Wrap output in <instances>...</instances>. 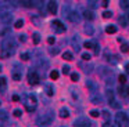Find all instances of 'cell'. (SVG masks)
I'll list each match as a JSON object with an SVG mask.
<instances>
[{"label": "cell", "instance_id": "obj_45", "mask_svg": "<svg viewBox=\"0 0 129 127\" xmlns=\"http://www.w3.org/2000/svg\"><path fill=\"white\" fill-rule=\"evenodd\" d=\"M54 41H56V37H54V36H50V37L47 39V43L49 44H54Z\"/></svg>", "mask_w": 129, "mask_h": 127}, {"label": "cell", "instance_id": "obj_39", "mask_svg": "<svg viewBox=\"0 0 129 127\" xmlns=\"http://www.w3.org/2000/svg\"><path fill=\"white\" fill-rule=\"evenodd\" d=\"M82 59H83V61H89L90 59V54H89V52H83V54H82Z\"/></svg>", "mask_w": 129, "mask_h": 127}, {"label": "cell", "instance_id": "obj_28", "mask_svg": "<svg viewBox=\"0 0 129 127\" xmlns=\"http://www.w3.org/2000/svg\"><path fill=\"white\" fill-rule=\"evenodd\" d=\"M118 82L123 86L126 83V76H125V75H119V76H118Z\"/></svg>", "mask_w": 129, "mask_h": 127}, {"label": "cell", "instance_id": "obj_34", "mask_svg": "<svg viewBox=\"0 0 129 127\" xmlns=\"http://www.w3.org/2000/svg\"><path fill=\"white\" fill-rule=\"evenodd\" d=\"M17 29H20V28H22L24 26V21L22 19H18V21H15V25H14Z\"/></svg>", "mask_w": 129, "mask_h": 127}, {"label": "cell", "instance_id": "obj_17", "mask_svg": "<svg viewBox=\"0 0 129 127\" xmlns=\"http://www.w3.org/2000/svg\"><path fill=\"white\" fill-rule=\"evenodd\" d=\"M6 120H9V113L6 110L0 109V121H6Z\"/></svg>", "mask_w": 129, "mask_h": 127}, {"label": "cell", "instance_id": "obj_16", "mask_svg": "<svg viewBox=\"0 0 129 127\" xmlns=\"http://www.w3.org/2000/svg\"><path fill=\"white\" fill-rule=\"evenodd\" d=\"M83 17L86 19H89V21H92V19L94 18V14H93L92 10H83Z\"/></svg>", "mask_w": 129, "mask_h": 127}, {"label": "cell", "instance_id": "obj_13", "mask_svg": "<svg viewBox=\"0 0 129 127\" xmlns=\"http://www.w3.org/2000/svg\"><path fill=\"white\" fill-rule=\"evenodd\" d=\"M47 10L50 14H56L57 13V3L56 2H49L47 3Z\"/></svg>", "mask_w": 129, "mask_h": 127}, {"label": "cell", "instance_id": "obj_43", "mask_svg": "<svg viewBox=\"0 0 129 127\" xmlns=\"http://www.w3.org/2000/svg\"><path fill=\"white\" fill-rule=\"evenodd\" d=\"M21 115H22V110H21V109H15L14 110V116H15V117H20Z\"/></svg>", "mask_w": 129, "mask_h": 127}, {"label": "cell", "instance_id": "obj_44", "mask_svg": "<svg viewBox=\"0 0 129 127\" xmlns=\"http://www.w3.org/2000/svg\"><path fill=\"white\" fill-rule=\"evenodd\" d=\"M93 48H94V54H96V55H99V52H100V46H99V44L96 43V46L93 47Z\"/></svg>", "mask_w": 129, "mask_h": 127}, {"label": "cell", "instance_id": "obj_23", "mask_svg": "<svg viewBox=\"0 0 129 127\" xmlns=\"http://www.w3.org/2000/svg\"><path fill=\"white\" fill-rule=\"evenodd\" d=\"M85 32H86L89 36H92V35H93V32H94V29H93L92 25H86V26H85Z\"/></svg>", "mask_w": 129, "mask_h": 127}, {"label": "cell", "instance_id": "obj_4", "mask_svg": "<svg viewBox=\"0 0 129 127\" xmlns=\"http://www.w3.org/2000/svg\"><path fill=\"white\" fill-rule=\"evenodd\" d=\"M115 121H117V124L119 127H121V124L125 126V127L129 126V117L125 112H118L117 115H115Z\"/></svg>", "mask_w": 129, "mask_h": 127}, {"label": "cell", "instance_id": "obj_37", "mask_svg": "<svg viewBox=\"0 0 129 127\" xmlns=\"http://www.w3.org/2000/svg\"><path fill=\"white\" fill-rule=\"evenodd\" d=\"M90 116H92V117H99V116H100V112L93 109V110H90Z\"/></svg>", "mask_w": 129, "mask_h": 127}, {"label": "cell", "instance_id": "obj_1", "mask_svg": "<svg viewBox=\"0 0 129 127\" xmlns=\"http://www.w3.org/2000/svg\"><path fill=\"white\" fill-rule=\"evenodd\" d=\"M15 47H17V43H15L14 39H13L11 36H10V37H6L3 41H2L0 57L2 58H10L15 52Z\"/></svg>", "mask_w": 129, "mask_h": 127}, {"label": "cell", "instance_id": "obj_27", "mask_svg": "<svg viewBox=\"0 0 129 127\" xmlns=\"http://www.w3.org/2000/svg\"><path fill=\"white\" fill-rule=\"evenodd\" d=\"M83 46L86 47V48H93V47L96 46V41H85Z\"/></svg>", "mask_w": 129, "mask_h": 127}, {"label": "cell", "instance_id": "obj_21", "mask_svg": "<svg viewBox=\"0 0 129 127\" xmlns=\"http://www.w3.org/2000/svg\"><path fill=\"white\" fill-rule=\"evenodd\" d=\"M62 58L67 59V61H72L74 59V55H72V52H71V51H65L64 54H62Z\"/></svg>", "mask_w": 129, "mask_h": 127}, {"label": "cell", "instance_id": "obj_22", "mask_svg": "<svg viewBox=\"0 0 129 127\" xmlns=\"http://www.w3.org/2000/svg\"><path fill=\"white\" fill-rule=\"evenodd\" d=\"M106 32L107 33H111V35H112V33L117 32V26H114V25H108V26L106 28Z\"/></svg>", "mask_w": 129, "mask_h": 127}, {"label": "cell", "instance_id": "obj_9", "mask_svg": "<svg viewBox=\"0 0 129 127\" xmlns=\"http://www.w3.org/2000/svg\"><path fill=\"white\" fill-rule=\"evenodd\" d=\"M90 124L92 123L85 117H81V119H78V120L75 121V127H90Z\"/></svg>", "mask_w": 129, "mask_h": 127}, {"label": "cell", "instance_id": "obj_6", "mask_svg": "<svg viewBox=\"0 0 129 127\" xmlns=\"http://www.w3.org/2000/svg\"><path fill=\"white\" fill-rule=\"evenodd\" d=\"M39 80H40V77H39V75H38V72L36 71H29V73H28V82H29V84H32V86H35V84H38L39 83Z\"/></svg>", "mask_w": 129, "mask_h": 127}, {"label": "cell", "instance_id": "obj_41", "mask_svg": "<svg viewBox=\"0 0 129 127\" xmlns=\"http://www.w3.org/2000/svg\"><path fill=\"white\" fill-rule=\"evenodd\" d=\"M103 17H104V18H111V17H112V13H111V11H104V13H103Z\"/></svg>", "mask_w": 129, "mask_h": 127}, {"label": "cell", "instance_id": "obj_18", "mask_svg": "<svg viewBox=\"0 0 129 127\" xmlns=\"http://www.w3.org/2000/svg\"><path fill=\"white\" fill-rule=\"evenodd\" d=\"M9 26H7V25H0V35L2 36H4V35H7V33H9Z\"/></svg>", "mask_w": 129, "mask_h": 127}, {"label": "cell", "instance_id": "obj_5", "mask_svg": "<svg viewBox=\"0 0 129 127\" xmlns=\"http://www.w3.org/2000/svg\"><path fill=\"white\" fill-rule=\"evenodd\" d=\"M64 15H67V18L70 19L71 22H79L81 21V15H79L76 11H70L68 8L67 10L64 8Z\"/></svg>", "mask_w": 129, "mask_h": 127}, {"label": "cell", "instance_id": "obj_7", "mask_svg": "<svg viewBox=\"0 0 129 127\" xmlns=\"http://www.w3.org/2000/svg\"><path fill=\"white\" fill-rule=\"evenodd\" d=\"M11 76H13V80H15V82L21 80V77H22V68H18L17 65H14V69H13V72H11Z\"/></svg>", "mask_w": 129, "mask_h": 127}, {"label": "cell", "instance_id": "obj_20", "mask_svg": "<svg viewBox=\"0 0 129 127\" xmlns=\"http://www.w3.org/2000/svg\"><path fill=\"white\" fill-rule=\"evenodd\" d=\"M7 87V79L4 76L0 77V90H4Z\"/></svg>", "mask_w": 129, "mask_h": 127}, {"label": "cell", "instance_id": "obj_3", "mask_svg": "<svg viewBox=\"0 0 129 127\" xmlns=\"http://www.w3.org/2000/svg\"><path fill=\"white\" fill-rule=\"evenodd\" d=\"M24 105H25V109L28 110V112H34V110L36 109V97L32 95V94H28L26 98H25Z\"/></svg>", "mask_w": 129, "mask_h": 127}, {"label": "cell", "instance_id": "obj_19", "mask_svg": "<svg viewBox=\"0 0 129 127\" xmlns=\"http://www.w3.org/2000/svg\"><path fill=\"white\" fill-rule=\"evenodd\" d=\"M60 116H61V117H68V116H70V110L62 106L61 109H60Z\"/></svg>", "mask_w": 129, "mask_h": 127}, {"label": "cell", "instance_id": "obj_29", "mask_svg": "<svg viewBox=\"0 0 129 127\" xmlns=\"http://www.w3.org/2000/svg\"><path fill=\"white\" fill-rule=\"evenodd\" d=\"M29 58H31V54H29V52H22V54H21V59L22 61H28Z\"/></svg>", "mask_w": 129, "mask_h": 127}, {"label": "cell", "instance_id": "obj_53", "mask_svg": "<svg viewBox=\"0 0 129 127\" xmlns=\"http://www.w3.org/2000/svg\"><path fill=\"white\" fill-rule=\"evenodd\" d=\"M111 127H119V126H118V124L115 123V124H111Z\"/></svg>", "mask_w": 129, "mask_h": 127}, {"label": "cell", "instance_id": "obj_33", "mask_svg": "<svg viewBox=\"0 0 129 127\" xmlns=\"http://www.w3.org/2000/svg\"><path fill=\"white\" fill-rule=\"evenodd\" d=\"M39 41H40V35L39 33H34V43L39 44Z\"/></svg>", "mask_w": 129, "mask_h": 127}, {"label": "cell", "instance_id": "obj_26", "mask_svg": "<svg viewBox=\"0 0 129 127\" xmlns=\"http://www.w3.org/2000/svg\"><path fill=\"white\" fill-rule=\"evenodd\" d=\"M107 98H108V101H114V91L112 90H107Z\"/></svg>", "mask_w": 129, "mask_h": 127}, {"label": "cell", "instance_id": "obj_51", "mask_svg": "<svg viewBox=\"0 0 129 127\" xmlns=\"http://www.w3.org/2000/svg\"><path fill=\"white\" fill-rule=\"evenodd\" d=\"M103 127H111V123H108V121H106V123L103 124Z\"/></svg>", "mask_w": 129, "mask_h": 127}, {"label": "cell", "instance_id": "obj_25", "mask_svg": "<svg viewBox=\"0 0 129 127\" xmlns=\"http://www.w3.org/2000/svg\"><path fill=\"white\" fill-rule=\"evenodd\" d=\"M119 6L122 8H125V10H128L129 8V0H121L119 2Z\"/></svg>", "mask_w": 129, "mask_h": 127}, {"label": "cell", "instance_id": "obj_36", "mask_svg": "<svg viewBox=\"0 0 129 127\" xmlns=\"http://www.w3.org/2000/svg\"><path fill=\"white\" fill-rule=\"evenodd\" d=\"M110 105H111L112 108H115V109H118V108H121V104H119V102H117L115 99H114V101H111V102H110Z\"/></svg>", "mask_w": 129, "mask_h": 127}, {"label": "cell", "instance_id": "obj_38", "mask_svg": "<svg viewBox=\"0 0 129 127\" xmlns=\"http://www.w3.org/2000/svg\"><path fill=\"white\" fill-rule=\"evenodd\" d=\"M78 79H79L78 73H71V80H72V82H78Z\"/></svg>", "mask_w": 129, "mask_h": 127}, {"label": "cell", "instance_id": "obj_14", "mask_svg": "<svg viewBox=\"0 0 129 127\" xmlns=\"http://www.w3.org/2000/svg\"><path fill=\"white\" fill-rule=\"evenodd\" d=\"M45 91H46V94H47L49 97H53L54 95V86L50 84V83L45 84Z\"/></svg>", "mask_w": 129, "mask_h": 127}, {"label": "cell", "instance_id": "obj_8", "mask_svg": "<svg viewBox=\"0 0 129 127\" xmlns=\"http://www.w3.org/2000/svg\"><path fill=\"white\" fill-rule=\"evenodd\" d=\"M53 28L56 29V32H58V33H62V32H65V25L62 24L61 21H58V19H56V21H53Z\"/></svg>", "mask_w": 129, "mask_h": 127}, {"label": "cell", "instance_id": "obj_40", "mask_svg": "<svg viewBox=\"0 0 129 127\" xmlns=\"http://www.w3.org/2000/svg\"><path fill=\"white\" fill-rule=\"evenodd\" d=\"M87 6H89V7H92V8H96V7H99L97 2H87Z\"/></svg>", "mask_w": 129, "mask_h": 127}, {"label": "cell", "instance_id": "obj_11", "mask_svg": "<svg viewBox=\"0 0 129 127\" xmlns=\"http://www.w3.org/2000/svg\"><path fill=\"white\" fill-rule=\"evenodd\" d=\"M71 44H72L74 50H75L76 52H78L79 50H81V44H79V37H78V36H74L72 40H71Z\"/></svg>", "mask_w": 129, "mask_h": 127}, {"label": "cell", "instance_id": "obj_31", "mask_svg": "<svg viewBox=\"0 0 129 127\" xmlns=\"http://www.w3.org/2000/svg\"><path fill=\"white\" fill-rule=\"evenodd\" d=\"M86 86H87V87H89L92 91H96V86H94V83H92L90 80H87V82H86Z\"/></svg>", "mask_w": 129, "mask_h": 127}, {"label": "cell", "instance_id": "obj_50", "mask_svg": "<svg viewBox=\"0 0 129 127\" xmlns=\"http://www.w3.org/2000/svg\"><path fill=\"white\" fill-rule=\"evenodd\" d=\"M103 113H104V117H106V119H108V117H110V115H108V112H107V110H104Z\"/></svg>", "mask_w": 129, "mask_h": 127}, {"label": "cell", "instance_id": "obj_49", "mask_svg": "<svg viewBox=\"0 0 129 127\" xmlns=\"http://www.w3.org/2000/svg\"><path fill=\"white\" fill-rule=\"evenodd\" d=\"M32 22H35L36 25H39V19H38L36 17H34V18H32Z\"/></svg>", "mask_w": 129, "mask_h": 127}, {"label": "cell", "instance_id": "obj_55", "mask_svg": "<svg viewBox=\"0 0 129 127\" xmlns=\"http://www.w3.org/2000/svg\"><path fill=\"white\" fill-rule=\"evenodd\" d=\"M0 104H2V101H0Z\"/></svg>", "mask_w": 129, "mask_h": 127}, {"label": "cell", "instance_id": "obj_42", "mask_svg": "<svg viewBox=\"0 0 129 127\" xmlns=\"http://www.w3.org/2000/svg\"><path fill=\"white\" fill-rule=\"evenodd\" d=\"M18 40H20L21 43H25L26 41V35H20L18 36Z\"/></svg>", "mask_w": 129, "mask_h": 127}, {"label": "cell", "instance_id": "obj_12", "mask_svg": "<svg viewBox=\"0 0 129 127\" xmlns=\"http://www.w3.org/2000/svg\"><path fill=\"white\" fill-rule=\"evenodd\" d=\"M118 93H119V95H122V97H129V87L128 86H119Z\"/></svg>", "mask_w": 129, "mask_h": 127}, {"label": "cell", "instance_id": "obj_35", "mask_svg": "<svg viewBox=\"0 0 129 127\" xmlns=\"http://www.w3.org/2000/svg\"><path fill=\"white\" fill-rule=\"evenodd\" d=\"M70 65H64V66H62V73H64V75H70Z\"/></svg>", "mask_w": 129, "mask_h": 127}, {"label": "cell", "instance_id": "obj_47", "mask_svg": "<svg viewBox=\"0 0 129 127\" xmlns=\"http://www.w3.org/2000/svg\"><path fill=\"white\" fill-rule=\"evenodd\" d=\"M20 99H21L20 95H17V94H14V95H13V101H20Z\"/></svg>", "mask_w": 129, "mask_h": 127}, {"label": "cell", "instance_id": "obj_24", "mask_svg": "<svg viewBox=\"0 0 129 127\" xmlns=\"http://www.w3.org/2000/svg\"><path fill=\"white\" fill-rule=\"evenodd\" d=\"M119 24L122 25V26H126V25H128V17L126 15L119 17Z\"/></svg>", "mask_w": 129, "mask_h": 127}, {"label": "cell", "instance_id": "obj_46", "mask_svg": "<svg viewBox=\"0 0 129 127\" xmlns=\"http://www.w3.org/2000/svg\"><path fill=\"white\" fill-rule=\"evenodd\" d=\"M58 51H60L58 48H50V54H53V55L58 54Z\"/></svg>", "mask_w": 129, "mask_h": 127}, {"label": "cell", "instance_id": "obj_10", "mask_svg": "<svg viewBox=\"0 0 129 127\" xmlns=\"http://www.w3.org/2000/svg\"><path fill=\"white\" fill-rule=\"evenodd\" d=\"M13 19V14L11 13H4V14H0V21L3 24H9L10 21Z\"/></svg>", "mask_w": 129, "mask_h": 127}, {"label": "cell", "instance_id": "obj_32", "mask_svg": "<svg viewBox=\"0 0 129 127\" xmlns=\"http://www.w3.org/2000/svg\"><path fill=\"white\" fill-rule=\"evenodd\" d=\"M121 51H122V52H128L129 51V44L128 43H123L122 46H121Z\"/></svg>", "mask_w": 129, "mask_h": 127}, {"label": "cell", "instance_id": "obj_54", "mask_svg": "<svg viewBox=\"0 0 129 127\" xmlns=\"http://www.w3.org/2000/svg\"><path fill=\"white\" fill-rule=\"evenodd\" d=\"M0 71H2V65H0Z\"/></svg>", "mask_w": 129, "mask_h": 127}, {"label": "cell", "instance_id": "obj_15", "mask_svg": "<svg viewBox=\"0 0 129 127\" xmlns=\"http://www.w3.org/2000/svg\"><path fill=\"white\" fill-rule=\"evenodd\" d=\"M90 101H92L93 104H101V102H103V98H101V95H99V94H93V95L90 97Z\"/></svg>", "mask_w": 129, "mask_h": 127}, {"label": "cell", "instance_id": "obj_48", "mask_svg": "<svg viewBox=\"0 0 129 127\" xmlns=\"http://www.w3.org/2000/svg\"><path fill=\"white\" fill-rule=\"evenodd\" d=\"M108 0H103V2H101V6H103V7H107V6H108Z\"/></svg>", "mask_w": 129, "mask_h": 127}, {"label": "cell", "instance_id": "obj_2", "mask_svg": "<svg viewBox=\"0 0 129 127\" xmlns=\"http://www.w3.org/2000/svg\"><path fill=\"white\" fill-rule=\"evenodd\" d=\"M51 121H53V113H51V112L43 113L42 116H39V117L36 119V124H38V126H42V127L51 124Z\"/></svg>", "mask_w": 129, "mask_h": 127}, {"label": "cell", "instance_id": "obj_30", "mask_svg": "<svg viewBox=\"0 0 129 127\" xmlns=\"http://www.w3.org/2000/svg\"><path fill=\"white\" fill-rule=\"evenodd\" d=\"M58 76H60V73L57 71H51V73H50V77L53 80H56V79H58Z\"/></svg>", "mask_w": 129, "mask_h": 127}, {"label": "cell", "instance_id": "obj_52", "mask_svg": "<svg viewBox=\"0 0 129 127\" xmlns=\"http://www.w3.org/2000/svg\"><path fill=\"white\" fill-rule=\"evenodd\" d=\"M125 69H126V72H128V73H129V62L126 64V65H125Z\"/></svg>", "mask_w": 129, "mask_h": 127}]
</instances>
